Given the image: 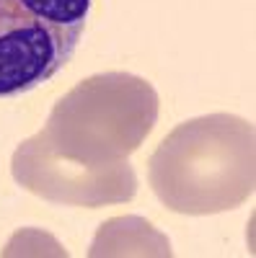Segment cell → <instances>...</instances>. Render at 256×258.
I'll return each instance as SVG.
<instances>
[{
  "instance_id": "cell-1",
  "label": "cell",
  "mask_w": 256,
  "mask_h": 258,
  "mask_svg": "<svg viewBox=\"0 0 256 258\" xmlns=\"http://www.w3.org/2000/svg\"><path fill=\"white\" fill-rule=\"evenodd\" d=\"M147 181L176 214L199 217L241 207L256 186L253 121L225 111L181 121L150 155Z\"/></svg>"
},
{
  "instance_id": "cell-5",
  "label": "cell",
  "mask_w": 256,
  "mask_h": 258,
  "mask_svg": "<svg viewBox=\"0 0 256 258\" xmlns=\"http://www.w3.org/2000/svg\"><path fill=\"white\" fill-rule=\"evenodd\" d=\"M91 258L101 255H174L171 243L142 217H114L104 222L88 248Z\"/></svg>"
},
{
  "instance_id": "cell-3",
  "label": "cell",
  "mask_w": 256,
  "mask_h": 258,
  "mask_svg": "<svg viewBox=\"0 0 256 258\" xmlns=\"http://www.w3.org/2000/svg\"><path fill=\"white\" fill-rule=\"evenodd\" d=\"M93 0H0V98L31 93L75 57Z\"/></svg>"
},
{
  "instance_id": "cell-4",
  "label": "cell",
  "mask_w": 256,
  "mask_h": 258,
  "mask_svg": "<svg viewBox=\"0 0 256 258\" xmlns=\"http://www.w3.org/2000/svg\"><path fill=\"white\" fill-rule=\"evenodd\" d=\"M11 173L29 194L65 207L98 209L109 204H127L137 194V176L132 165L85 168L49 153L36 135L16 147Z\"/></svg>"
},
{
  "instance_id": "cell-2",
  "label": "cell",
  "mask_w": 256,
  "mask_h": 258,
  "mask_svg": "<svg viewBox=\"0 0 256 258\" xmlns=\"http://www.w3.org/2000/svg\"><path fill=\"white\" fill-rule=\"evenodd\" d=\"M161 114L150 80L109 70L80 80L49 111L39 142L57 158L85 168H124Z\"/></svg>"
}]
</instances>
